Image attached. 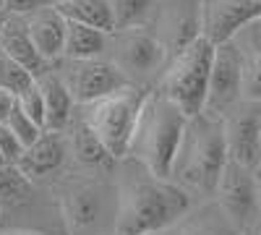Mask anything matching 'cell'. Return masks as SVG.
<instances>
[{
  "label": "cell",
  "instance_id": "7402d4cb",
  "mask_svg": "<svg viewBox=\"0 0 261 235\" xmlns=\"http://www.w3.org/2000/svg\"><path fill=\"white\" fill-rule=\"evenodd\" d=\"M37 196V183L21 173L18 165H3L0 167V209L16 212L32 204Z\"/></svg>",
  "mask_w": 261,
  "mask_h": 235
},
{
  "label": "cell",
  "instance_id": "52a82bcc",
  "mask_svg": "<svg viewBox=\"0 0 261 235\" xmlns=\"http://www.w3.org/2000/svg\"><path fill=\"white\" fill-rule=\"evenodd\" d=\"M105 60L128 79L130 87H139L151 92L167 66V53L162 42L154 37L149 27H136V29H115L107 37V53Z\"/></svg>",
  "mask_w": 261,
  "mask_h": 235
},
{
  "label": "cell",
  "instance_id": "d4e9b609",
  "mask_svg": "<svg viewBox=\"0 0 261 235\" xmlns=\"http://www.w3.org/2000/svg\"><path fill=\"white\" fill-rule=\"evenodd\" d=\"M232 45L243 58H261V13L232 37Z\"/></svg>",
  "mask_w": 261,
  "mask_h": 235
},
{
  "label": "cell",
  "instance_id": "74e56055",
  "mask_svg": "<svg viewBox=\"0 0 261 235\" xmlns=\"http://www.w3.org/2000/svg\"><path fill=\"white\" fill-rule=\"evenodd\" d=\"M0 225H3V209H0Z\"/></svg>",
  "mask_w": 261,
  "mask_h": 235
},
{
  "label": "cell",
  "instance_id": "1f68e13d",
  "mask_svg": "<svg viewBox=\"0 0 261 235\" xmlns=\"http://www.w3.org/2000/svg\"><path fill=\"white\" fill-rule=\"evenodd\" d=\"M0 235H45V232H37V230H21V227H16V230H0Z\"/></svg>",
  "mask_w": 261,
  "mask_h": 235
},
{
  "label": "cell",
  "instance_id": "30bf717a",
  "mask_svg": "<svg viewBox=\"0 0 261 235\" xmlns=\"http://www.w3.org/2000/svg\"><path fill=\"white\" fill-rule=\"evenodd\" d=\"M204 0H160L149 29L162 42L167 58H175L201 37Z\"/></svg>",
  "mask_w": 261,
  "mask_h": 235
},
{
  "label": "cell",
  "instance_id": "8d00e7d4",
  "mask_svg": "<svg viewBox=\"0 0 261 235\" xmlns=\"http://www.w3.org/2000/svg\"><path fill=\"white\" fill-rule=\"evenodd\" d=\"M6 165V160H3V154H0V167H3Z\"/></svg>",
  "mask_w": 261,
  "mask_h": 235
},
{
  "label": "cell",
  "instance_id": "9c48e42d",
  "mask_svg": "<svg viewBox=\"0 0 261 235\" xmlns=\"http://www.w3.org/2000/svg\"><path fill=\"white\" fill-rule=\"evenodd\" d=\"M55 73L65 84L68 94L73 97L76 108H86L102 97H110L123 87H130L128 79L105 58L94 60H58Z\"/></svg>",
  "mask_w": 261,
  "mask_h": 235
},
{
  "label": "cell",
  "instance_id": "603a6c76",
  "mask_svg": "<svg viewBox=\"0 0 261 235\" xmlns=\"http://www.w3.org/2000/svg\"><path fill=\"white\" fill-rule=\"evenodd\" d=\"M115 13V29H136L149 27L160 0H110Z\"/></svg>",
  "mask_w": 261,
  "mask_h": 235
},
{
  "label": "cell",
  "instance_id": "d6986e66",
  "mask_svg": "<svg viewBox=\"0 0 261 235\" xmlns=\"http://www.w3.org/2000/svg\"><path fill=\"white\" fill-rule=\"evenodd\" d=\"M37 87L42 92V102H45V131H65V125L71 123L76 113V102L55 73V68L39 76Z\"/></svg>",
  "mask_w": 261,
  "mask_h": 235
},
{
  "label": "cell",
  "instance_id": "484cf974",
  "mask_svg": "<svg viewBox=\"0 0 261 235\" xmlns=\"http://www.w3.org/2000/svg\"><path fill=\"white\" fill-rule=\"evenodd\" d=\"M6 125L16 134V139H18L21 144H24V149H27V146H32L42 134H45V128H39V125H37V123H34L24 110H21V108H18V102H16V110L11 113V118H8V123H6Z\"/></svg>",
  "mask_w": 261,
  "mask_h": 235
},
{
  "label": "cell",
  "instance_id": "f546056e",
  "mask_svg": "<svg viewBox=\"0 0 261 235\" xmlns=\"http://www.w3.org/2000/svg\"><path fill=\"white\" fill-rule=\"evenodd\" d=\"M47 6H53L50 0H6L3 11L8 16H29V13H34L39 8H47Z\"/></svg>",
  "mask_w": 261,
  "mask_h": 235
},
{
  "label": "cell",
  "instance_id": "ab89813d",
  "mask_svg": "<svg viewBox=\"0 0 261 235\" xmlns=\"http://www.w3.org/2000/svg\"><path fill=\"white\" fill-rule=\"evenodd\" d=\"M253 3H258V6H261V0H253Z\"/></svg>",
  "mask_w": 261,
  "mask_h": 235
},
{
  "label": "cell",
  "instance_id": "4316f807",
  "mask_svg": "<svg viewBox=\"0 0 261 235\" xmlns=\"http://www.w3.org/2000/svg\"><path fill=\"white\" fill-rule=\"evenodd\" d=\"M243 99L261 102V58H243Z\"/></svg>",
  "mask_w": 261,
  "mask_h": 235
},
{
  "label": "cell",
  "instance_id": "7c38bea8",
  "mask_svg": "<svg viewBox=\"0 0 261 235\" xmlns=\"http://www.w3.org/2000/svg\"><path fill=\"white\" fill-rule=\"evenodd\" d=\"M227 160L256 167L261 160V102H238L222 118Z\"/></svg>",
  "mask_w": 261,
  "mask_h": 235
},
{
  "label": "cell",
  "instance_id": "cb8c5ba5",
  "mask_svg": "<svg viewBox=\"0 0 261 235\" xmlns=\"http://www.w3.org/2000/svg\"><path fill=\"white\" fill-rule=\"evenodd\" d=\"M34 81L37 79L21 66V63H16L6 50H0V89H8L18 97L21 92H27Z\"/></svg>",
  "mask_w": 261,
  "mask_h": 235
},
{
  "label": "cell",
  "instance_id": "3957f363",
  "mask_svg": "<svg viewBox=\"0 0 261 235\" xmlns=\"http://www.w3.org/2000/svg\"><path fill=\"white\" fill-rule=\"evenodd\" d=\"M55 206L68 235H115V178L65 175L55 186Z\"/></svg>",
  "mask_w": 261,
  "mask_h": 235
},
{
  "label": "cell",
  "instance_id": "8fae6325",
  "mask_svg": "<svg viewBox=\"0 0 261 235\" xmlns=\"http://www.w3.org/2000/svg\"><path fill=\"white\" fill-rule=\"evenodd\" d=\"M238 102H243V55L235 50L232 42H227L214 47L204 115L222 120Z\"/></svg>",
  "mask_w": 261,
  "mask_h": 235
},
{
  "label": "cell",
  "instance_id": "5b68a950",
  "mask_svg": "<svg viewBox=\"0 0 261 235\" xmlns=\"http://www.w3.org/2000/svg\"><path fill=\"white\" fill-rule=\"evenodd\" d=\"M146 94L149 92L139 87H123L110 97H102L86 108H79L81 118L94 131V136L99 139V144L115 165L123 162L130 152V141H134Z\"/></svg>",
  "mask_w": 261,
  "mask_h": 235
},
{
  "label": "cell",
  "instance_id": "836d02e7",
  "mask_svg": "<svg viewBox=\"0 0 261 235\" xmlns=\"http://www.w3.org/2000/svg\"><path fill=\"white\" fill-rule=\"evenodd\" d=\"M6 21H8V13H6V11H0V29L6 27Z\"/></svg>",
  "mask_w": 261,
  "mask_h": 235
},
{
  "label": "cell",
  "instance_id": "ac0fdd59",
  "mask_svg": "<svg viewBox=\"0 0 261 235\" xmlns=\"http://www.w3.org/2000/svg\"><path fill=\"white\" fill-rule=\"evenodd\" d=\"M157 235H243V232L225 217V212L212 199V201H199L180 222Z\"/></svg>",
  "mask_w": 261,
  "mask_h": 235
},
{
  "label": "cell",
  "instance_id": "e0dca14e",
  "mask_svg": "<svg viewBox=\"0 0 261 235\" xmlns=\"http://www.w3.org/2000/svg\"><path fill=\"white\" fill-rule=\"evenodd\" d=\"M63 134H65V139H68V154L79 167H84V170H113L115 167V162L105 152V146L99 144L94 131L81 118L79 108H76L71 123L65 125Z\"/></svg>",
  "mask_w": 261,
  "mask_h": 235
},
{
  "label": "cell",
  "instance_id": "2e32d148",
  "mask_svg": "<svg viewBox=\"0 0 261 235\" xmlns=\"http://www.w3.org/2000/svg\"><path fill=\"white\" fill-rule=\"evenodd\" d=\"M27 21V29H29V37L37 45L39 55L45 58L47 63H55L63 60V47H65V18L60 16V11L55 6H47V8H39L29 16H24Z\"/></svg>",
  "mask_w": 261,
  "mask_h": 235
},
{
  "label": "cell",
  "instance_id": "e575fe53",
  "mask_svg": "<svg viewBox=\"0 0 261 235\" xmlns=\"http://www.w3.org/2000/svg\"><path fill=\"white\" fill-rule=\"evenodd\" d=\"M253 173H256V178H258V186H261V160H258V165L253 167Z\"/></svg>",
  "mask_w": 261,
  "mask_h": 235
},
{
  "label": "cell",
  "instance_id": "7a4b0ae2",
  "mask_svg": "<svg viewBox=\"0 0 261 235\" xmlns=\"http://www.w3.org/2000/svg\"><path fill=\"white\" fill-rule=\"evenodd\" d=\"M227 165L225 125L220 118L196 115L188 120L180 149L172 162L170 180L186 188L193 199L212 201L220 175Z\"/></svg>",
  "mask_w": 261,
  "mask_h": 235
},
{
  "label": "cell",
  "instance_id": "9a60e30c",
  "mask_svg": "<svg viewBox=\"0 0 261 235\" xmlns=\"http://www.w3.org/2000/svg\"><path fill=\"white\" fill-rule=\"evenodd\" d=\"M0 50H6L16 63H21L34 79L45 76L47 71H53L55 66L47 63L45 58L39 55L37 45L29 37V29H27V21L24 16H8L6 27L0 29Z\"/></svg>",
  "mask_w": 261,
  "mask_h": 235
},
{
  "label": "cell",
  "instance_id": "d590c367",
  "mask_svg": "<svg viewBox=\"0 0 261 235\" xmlns=\"http://www.w3.org/2000/svg\"><path fill=\"white\" fill-rule=\"evenodd\" d=\"M53 6H60V3H68V0H50Z\"/></svg>",
  "mask_w": 261,
  "mask_h": 235
},
{
  "label": "cell",
  "instance_id": "44dd1931",
  "mask_svg": "<svg viewBox=\"0 0 261 235\" xmlns=\"http://www.w3.org/2000/svg\"><path fill=\"white\" fill-rule=\"evenodd\" d=\"M107 37L99 29L84 27V24H73L65 21V47H63V58L65 60H94V58H105L107 53Z\"/></svg>",
  "mask_w": 261,
  "mask_h": 235
},
{
  "label": "cell",
  "instance_id": "5bb4252c",
  "mask_svg": "<svg viewBox=\"0 0 261 235\" xmlns=\"http://www.w3.org/2000/svg\"><path fill=\"white\" fill-rule=\"evenodd\" d=\"M71 160L68 154V139L63 131H45L32 146L24 149V157L18 160L21 173L29 175L34 183L45 178H58L63 173L65 162Z\"/></svg>",
  "mask_w": 261,
  "mask_h": 235
},
{
  "label": "cell",
  "instance_id": "ba28073f",
  "mask_svg": "<svg viewBox=\"0 0 261 235\" xmlns=\"http://www.w3.org/2000/svg\"><path fill=\"white\" fill-rule=\"evenodd\" d=\"M214 204L243 235L261 222V186L253 167L227 160L214 191Z\"/></svg>",
  "mask_w": 261,
  "mask_h": 235
},
{
  "label": "cell",
  "instance_id": "8992f818",
  "mask_svg": "<svg viewBox=\"0 0 261 235\" xmlns=\"http://www.w3.org/2000/svg\"><path fill=\"white\" fill-rule=\"evenodd\" d=\"M212 60H214V45L206 42L204 37H199L183 53L167 60V66L154 87L175 108H180V113L188 120L204 113Z\"/></svg>",
  "mask_w": 261,
  "mask_h": 235
},
{
  "label": "cell",
  "instance_id": "277c9868",
  "mask_svg": "<svg viewBox=\"0 0 261 235\" xmlns=\"http://www.w3.org/2000/svg\"><path fill=\"white\" fill-rule=\"evenodd\" d=\"M186 125H188V118L180 113V108H175L157 89H151L141 108L128 157L141 162L157 178H170Z\"/></svg>",
  "mask_w": 261,
  "mask_h": 235
},
{
  "label": "cell",
  "instance_id": "83f0119b",
  "mask_svg": "<svg viewBox=\"0 0 261 235\" xmlns=\"http://www.w3.org/2000/svg\"><path fill=\"white\" fill-rule=\"evenodd\" d=\"M18 108L24 110L39 128H45V102H42V92L37 87V81L32 84L27 92L18 94Z\"/></svg>",
  "mask_w": 261,
  "mask_h": 235
},
{
  "label": "cell",
  "instance_id": "4dcf8cb0",
  "mask_svg": "<svg viewBox=\"0 0 261 235\" xmlns=\"http://www.w3.org/2000/svg\"><path fill=\"white\" fill-rule=\"evenodd\" d=\"M16 102H18V97H16L13 92L0 89V123H8L11 113L16 110Z\"/></svg>",
  "mask_w": 261,
  "mask_h": 235
},
{
  "label": "cell",
  "instance_id": "6da1fadb",
  "mask_svg": "<svg viewBox=\"0 0 261 235\" xmlns=\"http://www.w3.org/2000/svg\"><path fill=\"white\" fill-rule=\"evenodd\" d=\"M115 188V235H157L180 222L196 206V199L186 188L170 178H157L130 157L118 162Z\"/></svg>",
  "mask_w": 261,
  "mask_h": 235
},
{
  "label": "cell",
  "instance_id": "4fadbf2b",
  "mask_svg": "<svg viewBox=\"0 0 261 235\" xmlns=\"http://www.w3.org/2000/svg\"><path fill=\"white\" fill-rule=\"evenodd\" d=\"M261 13L253 0H204L201 11V37L214 47L227 45L251 18Z\"/></svg>",
  "mask_w": 261,
  "mask_h": 235
},
{
  "label": "cell",
  "instance_id": "d6a6232c",
  "mask_svg": "<svg viewBox=\"0 0 261 235\" xmlns=\"http://www.w3.org/2000/svg\"><path fill=\"white\" fill-rule=\"evenodd\" d=\"M246 235H261V222H258V225H256V227H251V230H248V232H246Z\"/></svg>",
  "mask_w": 261,
  "mask_h": 235
},
{
  "label": "cell",
  "instance_id": "f35d334b",
  "mask_svg": "<svg viewBox=\"0 0 261 235\" xmlns=\"http://www.w3.org/2000/svg\"><path fill=\"white\" fill-rule=\"evenodd\" d=\"M3 6H6V0H0V11H3Z\"/></svg>",
  "mask_w": 261,
  "mask_h": 235
},
{
  "label": "cell",
  "instance_id": "ffe728a7",
  "mask_svg": "<svg viewBox=\"0 0 261 235\" xmlns=\"http://www.w3.org/2000/svg\"><path fill=\"white\" fill-rule=\"evenodd\" d=\"M55 8L60 11L65 21L99 29L105 34L115 32V13H113L110 0H68V3H60Z\"/></svg>",
  "mask_w": 261,
  "mask_h": 235
},
{
  "label": "cell",
  "instance_id": "f1b7e54d",
  "mask_svg": "<svg viewBox=\"0 0 261 235\" xmlns=\"http://www.w3.org/2000/svg\"><path fill=\"white\" fill-rule=\"evenodd\" d=\"M0 154H3L6 165H18V160L24 157V144L16 139V134L6 123H0Z\"/></svg>",
  "mask_w": 261,
  "mask_h": 235
}]
</instances>
